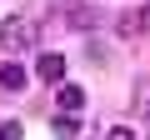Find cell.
Wrapping results in <instances>:
<instances>
[{
	"label": "cell",
	"mask_w": 150,
	"mask_h": 140,
	"mask_svg": "<svg viewBox=\"0 0 150 140\" xmlns=\"http://www.w3.org/2000/svg\"><path fill=\"white\" fill-rule=\"evenodd\" d=\"M35 35H40V25H35V20H25V15L5 20V25H0V50H5V60H10L15 50H30V45H35Z\"/></svg>",
	"instance_id": "1"
},
{
	"label": "cell",
	"mask_w": 150,
	"mask_h": 140,
	"mask_svg": "<svg viewBox=\"0 0 150 140\" xmlns=\"http://www.w3.org/2000/svg\"><path fill=\"white\" fill-rule=\"evenodd\" d=\"M35 75H40L45 85H60V80H65V55H55V50L40 55V60H35Z\"/></svg>",
	"instance_id": "2"
},
{
	"label": "cell",
	"mask_w": 150,
	"mask_h": 140,
	"mask_svg": "<svg viewBox=\"0 0 150 140\" xmlns=\"http://www.w3.org/2000/svg\"><path fill=\"white\" fill-rule=\"evenodd\" d=\"M55 105H60V115H80V110H85V90L60 80V90H55Z\"/></svg>",
	"instance_id": "3"
},
{
	"label": "cell",
	"mask_w": 150,
	"mask_h": 140,
	"mask_svg": "<svg viewBox=\"0 0 150 140\" xmlns=\"http://www.w3.org/2000/svg\"><path fill=\"white\" fill-rule=\"evenodd\" d=\"M0 90H25V65L20 60H0Z\"/></svg>",
	"instance_id": "4"
},
{
	"label": "cell",
	"mask_w": 150,
	"mask_h": 140,
	"mask_svg": "<svg viewBox=\"0 0 150 140\" xmlns=\"http://www.w3.org/2000/svg\"><path fill=\"white\" fill-rule=\"evenodd\" d=\"M55 140H75V135H80V125H75V115H55Z\"/></svg>",
	"instance_id": "5"
},
{
	"label": "cell",
	"mask_w": 150,
	"mask_h": 140,
	"mask_svg": "<svg viewBox=\"0 0 150 140\" xmlns=\"http://www.w3.org/2000/svg\"><path fill=\"white\" fill-rule=\"evenodd\" d=\"M115 30H120V35H140L145 25H140V15H120V20H115Z\"/></svg>",
	"instance_id": "6"
},
{
	"label": "cell",
	"mask_w": 150,
	"mask_h": 140,
	"mask_svg": "<svg viewBox=\"0 0 150 140\" xmlns=\"http://www.w3.org/2000/svg\"><path fill=\"white\" fill-rule=\"evenodd\" d=\"M135 110H140V120H145V125H150V80H145V85H140V95H135Z\"/></svg>",
	"instance_id": "7"
},
{
	"label": "cell",
	"mask_w": 150,
	"mask_h": 140,
	"mask_svg": "<svg viewBox=\"0 0 150 140\" xmlns=\"http://www.w3.org/2000/svg\"><path fill=\"white\" fill-rule=\"evenodd\" d=\"M20 135H25L20 120H5V125H0V140H20Z\"/></svg>",
	"instance_id": "8"
},
{
	"label": "cell",
	"mask_w": 150,
	"mask_h": 140,
	"mask_svg": "<svg viewBox=\"0 0 150 140\" xmlns=\"http://www.w3.org/2000/svg\"><path fill=\"white\" fill-rule=\"evenodd\" d=\"M105 140H140V135H135L130 125H110V135H105Z\"/></svg>",
	"instance_id": "9"
},
{
	"label": "cell",
	"mask_w": 150,
	"mask_h": 140,
	"mask_svg": "<svg viewBox=\"0 0 150 140\" xmlns=\"http://www.w3.org/2000/svg\"><path fill=\"white\" fill-rule=\"evenodd\" d=\"M140 25H145V30H150V5H145V10H140Z\"/></svg>",
	"instance_id": "10"
}]
</instances>
